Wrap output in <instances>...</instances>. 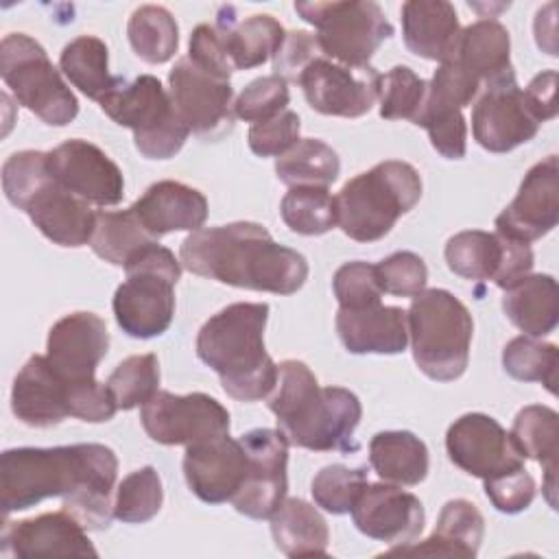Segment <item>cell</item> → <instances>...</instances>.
<instances>
[{
    "label": "cell",
    "instance_id": "21",
    "mask_svg": "<svg viewBox=\"0 0 559 559\" xmlns=\"http://www.w3.org/2000/svg\"><path fill=\"white\" fill-rule=\"evenodd\" d=\"M109 349L105 321L94 312H70L48 332L46 358L70 386L98 382L96 367Z\"/></svg>",
    "mask_w": 559,
    "mask_h": 559
},
{
    "label": "cell",
    "instance_id": "35",
    "mask_svg": "<svg viewBox=\"0 0 559 559\" xmlns=\"http://www.w3.org/2000/svg\"><path fill=\"white\" fill-rule=\"evenodd\" d=\"M371 469L391 485L413 487L428 476L430 456L426 443L408 430H384L369 441Z\"/></svg>",
    "mask_w": 559,
    "mask_h": 559
},
{
    "label": "cell",
    "instance_id": "7",
    "mask_svg": "<svg viewBox=\"0 0 559 559\" xmlns=\"http://www.w3.org/2000/svg\"><path fill=\"white\" fill-rule=\"evenodd\" d=\"M413 360L437 382L459 380L469 362L474 321L465 304L445 288H428L413 297L406 312Z\"/></svg>",
    "mask_w": 559,
    "mask_h": 559
},
{
    "label": "cell",
    "instance_id": "32",
    "mask_svg": "<svg viewBox=\"0 0 559 559\" xmlns=\"http://www.w3.org/2000/svg\"><path fill=\"white\" fill-rule=\"evenodd\" d=\"M511 443L522 459H533L544 469V496L557 509V452H559V415L550 406H524L511 426Z\"/></svg>",
    "mask_w": 559,
    "mask_h": 559
},
{
    "label": "cell",
    "instance_id": "40",
    "mask_svg": "<svg viewBox=\"0 0 559 559\" xmlns=\"http://www.w3.org/2000/svg\"><path fill=\"white\" fill-rule=\"evenodd\" d=\"M280 214L299 236H321L336 227V201L323 186H293L280 203Z\"/></svg>",
    "mask_w": 559,
    "mask_h": 559
},
{
    "label": "cell",
    "instance_id": "5",
    "mask_svg": "<svg viewBox=\"0 0 559 559\" xmlns=\"http://www.w3.org/2000/svg\"><path fill=\"white\" fill-rule=\"evenodd\" d=\"M2 190L7 201L22 210L55 245H90L96 212L52 177L46 153L17 151L7 157L2 164Z\"/></svg>",
    "mask_w": 559,
    "mask_h": 559
},
{
    "label": "cell",
    "instance_id": "4",
    "mask_svg": "<svg viewBox=\"0 0 559 559\" xmlns=\"http://www.w3.org/2000/svg\"><path fill=\"white\" fill-rule=\"evenodd\" d=\"M266 319L269 304L238 301L212 314L197 334V356L238 402L269 397L277 382V365L264 349Z\"/></svg>",
    "mask_w": 559,
    "mask_h": 559
},
{
    "label": "cell",
    "instance_id": "17",
    "mask_svg": "<svg viewBox=\"0 0 559 559\" xmlns=\"http://www.w3.org/2000/svg\"><path fill=\"white\" fill-rule=\"evenodd\" d=\"M542 120L533 111L515 76L496 81L480 90L472 109L474 140L489 153H509L531 142Z\"/></svg>",
    "mask_w": 559,
    "mask_h": 559
},
{
    "label": "cell",
    "instance_id": "46",
    "mask_svg": "<svg viewBox=\"0 0 559 559\" xmlns=\"http://www.w3.org/2000/svg\"><path fill=\"white\" fill-rule=\"evenodd\" d=\"M290 92L288 83L277 76H260L253 79L234 100V116L245 122H262L288 109Z\"/></svg>",
    "mask_w": 559,
    "mask_h": 559
},
{
    "label": "cell",
    "instance_id": "9",
    "mask_svg": "<svg viewBox=\"0 0 559 559\" xmlns=\"http://www.w3.org/2000/svg\"><path fill=\"white\" fill-rule=\"evenodd\" d=\"M98 105L116 124L133 131V144L146 159L177 155L190 135L168 90L153 74L133 81L118 76L116 87Z\"/></svg>",
    "mask_w": 559,
    "mask_h": 559
},
{
    "label": "cell",
    "instance_id": "30",
    "mask_svg": "<svg viewBox=\"0 0 559 559\" xmlns=\"http://www.w3.org/2000/svg\"><path fill=\"white\" fill-rule=\"evenodd\" d=\"M234 13V7H221L214 24L231 68L249 70L273 59L284 44V26L269 13H255L245 20Z\"/></svg>",
    "mask_w": 559,
    "mask_h": 559
},
{
    "label": "cell",
    "instance_id": "25",
    "mask_svg": "<svg viewBox=\"0 0 559 559\" xmlns=\"http://www.w3.org/2000/svg\"><path fill=\"white\" fill-rule=\"evenodd\" d=\"M70 400L72 386L52 369L46 356H31L13 380L11 411L31 428H52L72 417Z\"/></svg>",
    "mask_w": 559,
    "mask_h": 559
},
{
    "label": "cell",
    "instance_id": "43",
    "mask_svg": "<svg viewBox=\"0 0 559 559\" xmlns=\"http://www.w3.org/2000/svg\"><path fill=\"white\" fill-rule=\"evenodd\" d=\"M118 411L144 406L159 391V362L155 354L124 358L107 378Z\"/></svg>",
    "mask_w": 559,
    "mask_h": 559
},
{
    "label": "cell",
    "instance_id": "52",
    "mask_svg": "<svg viewBox=\"0 0 559 559\" xmlns=\"http://www.w3.org/2000/svg\"><path fill=\"white\" fill-rule=\"evenodd\" d=\"M188 59L192 63H197L199 68L221 76V79H229L234 68L229 63V57L223 48V41L216 33L214 26L210 24H199L192 35H190V50H188Z\"/></svg>",
    "mask_w": 559,
    "mask_h": 559
},
{
    "label": "cell",
    "instance_id": "27",
    "mask_svg": "<svg viewBox=\"0 0 559 559\" xmlns=\"http://www.w3.org/2000/svg\"><path fill=\"white\" fill-rule=\"evenodd\" d=\"M336 334L349 354H402L408 345L406 312L397 306L369 304L338 308Z\"/></svg>",
    "mask_w": 559,
    "mask_h": 559
},
{
    "label": "cell",
    "instance_id": "15",
    "mask_svg": "<svg viewBox=\"0 0 559 559\" xmlns=\"http://www.w3.org/2000/svg\"><path fill=\"white\" fill-rule=\"evenodd\" d=\"M247 452V474L231 498L238 513L251 520H269L288 489V441L280 430L255 428L240 437Z\"/></svg>",
    "mask_w": 559,
    "mask_h": 559
},
{
    "label": "cell",
    "instance_id": "11",
    "mask_svg": "<svg viewBox=\"0 0 559 559\" xmlns=\"http://www.w3.org/2000/svg\"><path fill=\"white\" fill-rule=\"evenodd\" d=\"M295 11L317 28L321 55L343 66H369L380 44L393 35L382 7L371 0L295 2Z\"/></svg>",
    "mask_w": 559,
    "mask_h": 559
},
{
    "label": "cell",
    "instance_id": "37",
    "mask_svg": "<svg viewBox=\"0 0 559 559\" xmlns=\"http://www.w3.org/2000/svg\"><path fill=\"white\" fill-rule=\"evenodd\" d=\"M341 159L336 151L317 138L299 140L275 159V175L286 186H323L338 179Z\"/></svg>",
    "mask_w": 559,
    "mask_h": 559
},
{
    "label": "cell",
    "instance_id": "12",
    "mask_svg": "<svg viewBox=\"0 0 559 559\" xmlns=\"http://www.w3.org/2000/svg\"><path fill=\"white\" fill-rule=\"evenodd\" d=\"M443 255L454 275L474 282L491 280L502 290L515 286L533 271L531 245L498 231H459L448 240Z\"/></svg>",
    "mask_w": 559,
    "mask_h": 559
},
{
    "label": "cell",
    "instance_id": "42",
    "mask_svg": "<svg viewBox=\"0 0 559 559\" xmlns=\"http://www.w3.org/2000/svg\"><path fill=\"white\" fill-rule=\"evenodd\" d=\"M164 502L162 478L153 465H144L116 487L114 518L124 524H144L153 520Z\"/></svg>",
    "mask_w": 559,
    "mask_h": 559
},
{
    "label": "cell",
    "instance_id": "38",
    "mask_svg": "<svg viewBox=\"0 0 559 559\" xmlns=\"http://www.w3.org/2000/svg\"><path fill=\"white\" fill-rule=\"evenodd\" d=\"M127 37L142 61L159 66L175 57L179 26L168 9L159 4H142L129 17Z\"/></svg>",
    "mask_w": 559,
    "mask_h": 559
},
{
    "label": "cell",
    "instance_id": "3",
    "mask_svg": "<svg viewBox=\"0 0 559 559\" xmlns=\"http://www.w3.org/2000/svg\"><path fill=\"white\" fill-rule=\"evenodd\" d=\"M266 404L288 445L312 452L358 450L354 439L362 417L358 395L343 386H321L306 362L284 360L277 365V382Z\"/></svg>",
    "mask_w": 559,
    "mask_h": 559
},
{
    "label": "cell",
    "instance_id": "16",
    "mask_svg": "<svg viewBox=\"0 0 559 559\" xmlns=\"http://www.w3.org/2000/svg\"><path fill=\"white\" fill-rule=\"evenodd\" d=\"M382 74L373 66H343L328 57H317L299 76L306 103L338 118L365 116L380 96Z\"/></svg>",
    "mask_w": 559,
    "mask_h": 559
},
{
    "label": "cell",
    "instance_id": "23",
    "mask_svg": "<svg viewBox=\"0 0 559 559\" xmlns=\"http://www.w3.org/2000/svg\"><path fill=\"white\" fill-rule=\"evenodd\" d=\"M2 557H98L85 526L66 509L9 522L0 533Z\"/></svg>",
    "mask_w": 559,
    "mask_h": 559
},
{
    "label": "cell",
    "instance_id": "49",
    "mask_svg": "<svg viewBox=\"0 0 559 559\" xmlns=\"http://www.w3.org/2000/svg\"><path fill=\"white\" fill-rule=\"evenodd\" d=\"M299 131H301L299 116L286 109L269 120L253 122L249 127L247 142L258 157H280L299 142Z\"/></svg>",
    "mask_w": 559,
    "mask_h": 559
},
{
    "label": "cell",
    "instance_id": "36",
    "mask_svg": "<svg viewBox=\"0 0 559 559\" xmlns=\"http://www.w3.org/2000/svg\"><path fill=\"white\" fill-rule=\"evenodd\" d=\"M59 68L81 94L96 103L118 83V76L109 72V50L96 35H79L68 41L61 50Z\"/></svg>",
    "mask_w": 559,
    "mask_h": 559
},
{
    "label": "cell",
    "instance_id": "31",
    "mask_svg": "<svg viewBox=\"0 0 559 559\" xmlns=\"http://www.w3.org/2000/svg\"><path fill=\"white\" fill-rule=\"evenodd\" d=\"M456 61L480 87L515 76L511 66V37L498 20H478L461 28L454 55ZM448 59V61H450Z\"/></svg>",
    "mask_w": 559,
    "mask_h": 559
},
{
    "label": "cell",
    "instance_id": "26",
    "mask_svg": "<svg viewBox=\"0 0 559 559\" xmlns=\"http://www.w3.org/2000/svg\"><path fill=\"white\" fill-rule=\"evenodd\" d=\"M131 212L155 240L170 231H197L207 218V199L197 188L164 179L151 183Z\"/></svg>",
    "mask_w": 559,
    "mask_h": 559
},
{
    "label": "cell",
    "instance_id": "6",
    "mask_svg": "<svg viewBox=\"0 0 559 559\" xmlns=\"http://www.w3.org/2000/svg\"><path fill=\"white\" fill-rule=\"evenodd\" d=\"M421 199V177L400 159H386L349 179L336 201V225L356 242L384 238Z\"/></svg>",
    "mask_w": 559,
    "mask_h": 559
},
{
    "label": "cell",
    "instance_id": "34",
    "mask_svg": "<svg viewBox=\"0 0 559 559\" xmlns=\"http://www.w3.org/2000/svg\"><path fill=\"white\" fill-rule=\"evenodd\" d=\"M271 535L286 557H325L330 531L317 507L301 498H284L269 518Z\"/></svg>",
    "mask_w": 559,
    "mask_h": 559
},
{
    "label": "cell",
    "instance_id": "45",
    "mask_svg": "<svg viewBox=\"0 0 559 559\" xmlns=\"http://www.w3.org/2000/svg\"><path fill=\"white\" fill-rule=\"evenodd\" d=\"M428 83L417 76L408 66L391 68L380 81V116L384 120H411L415 124Z\"/></svg>",
    "mask_w": 559,
    "mask_h": 559
},
{
    "label": "cell",
    "instance_id": "24",
    "mask_svg": "<svg viewBox=\"0 0 559 559\" xmlns=\"http://www.w3.org/2000/svg\"><path fill=\"white\" fill-rule=\"evenodd\" d=\"M247 474V452L229 435L203 439L186 448L183 476L190 491L207 504L231 502Z\"/></svg>",
    "mask_w": 559,
    "mask_h": 559
},
{
    "label": "cell",
    "instance_id": "39",
    "mask_svg": "<svg viewBox=\"0 0 559 559\" xmlns=\"http://www.w3.org/2000/svg\"><path fill=\"white\" fill-rule=\"evenodd\" d=\"M151 242H155V238L146 234L131 207L118 212H96L90 247L100 260L114 266H124L142 247Z\"/></svg>",
    "mask_w": 559,
    "mask_h": 559
},
{
    "label": "cell",
    "instance_id": "53",
    "mask_svg": "<svg viewBox=\"0 0 559 559\" xmlns=\"http://www.w3.org/2000/svg\"><path fill=\"white\" fill-rule=\"evenodd\" d=\"M524 94L542 122L557 116V72L544 70L524 87Z\"/></svg>",
    "mask_w": 559,
    "mask_h": 559
},
{
    "label": "cell",
    "instance_id": "2",
    "mask_svg": "<svg viewBox=\"0 0 559 559\" xmlns=\"http://www.w3.org/2000/svg\"><path fill=\"white\" fill-rule=\"evenodd\" d=\"M179 262L194 275L275 295H293L308 280L306 258L251 221L190 231L179 247Z\"/></svg>",
    "mask_w": 559,
    "mask_h": 559
},
{
    "label": "cell",
    "instance_id": "44",
    "mask_svg": "<svg viewBox=\"0 0 559 559\" xmlns=\"http://www.w3.org/2000/svg\"><path fill=\"white\" fill-rule=\"evenodd\" d=\"M365 467H347L341 463L321 467L310 485L314 504L332 515L349 513L360 491L367 487Z\"/></svg>",
    "mask_w": 559,
    "mask_h": 559
},
{
    "label": "cell",
    "instance_id": "22",
    "mask_svg": "<svg viewBox=\"0 0 559 559\" xmlns=\"http://www.w3.org/2000/svg\"><path fill=\"white\" fill-rule=\"evenodd\" d=\"M349 513L362 535L391 546L415 542L426 524L421 500L391 483H367Z\"/></svg>",
    "mask_w": 559,
    "mask_h": 559
},
{
    "label": "cell",
    "instance_id": "28",
    "mask_svg": "<svg viewBox=\"0 0 559 559\" xmlns=\"http://www.w3.org/2000/svg\"><path fill=\"white\" fill-rule=\"evenodd\" d=\"M485 537V518L474 502L448 500L439 513L430 537L393 546L384 555H437V557H476Z\"/></svg>",
    "mask_w": 559,
    "mask_h": 559
},
{
    "label": "cell",
    "instance_id": "20",
    "mask_svg": "<svg viewBox=\"0 0 559 559\" xmlns=\"http://www.w3.org/2000/svg\"><path fill=\"white\" fill-rule=\"evenodd\" d=\"M559 218V162L548 155L522 179L515 199L496 216V231L531 245L557 227Z\"/></svg>",
    "mask_w": 559,
    "mask_h": 559
},
{
    "label": "cell",
    "instance_id": "1",
    "mask_svg": "<svg viewBox=\"0 0 559 559\" xmlns=\"http://www.w3.org/2000/svg\"><path fill=\"white\" fill-rule=\"evenodd\" d=\"M116 478V452L103 443L4 450L0 509L9 518L46 498H61V507L87 531H103L114 518Z\"/></svg>",
    "mask_w": 559,
    "mask_h": 559
},
{
    "label": "cell",
    "instance_id": "8",
    "mask_svg": "<svg viewBox=\"0 0 559 559\" xmlns=\"http://www.w3.org/2000/svg\"><path fill=\"white\" fill-rule=\"evenodd\" d=\"M122 269L127 280L116 288L111 301L116 323L133 338L164 334L175 314V284L181 277V262L155 240Z\"/></svg>",
    "mask_w": 559,
    "mask_h": 559
},
{
    "label": "cell",
    "instance_id": "14",
    "mask_svg": "<svg viewBox=\"0 0 559 559\" xmlns=\"http://www.w3.org/2000/svg\"><path fill=\"white\" fill-rule=\"evenodd\" d=\"M168 94L194 135L218 140L234 129V90L229 79H221L181 57L168 72Z\"/></svg>",
    "mask_w": 559,
    "mask_h": 559
},
{
    "label": "cell",
    "instance_id": "47",
    "mask_svg": "<svg viewBox=\"0 0 559 559\" xmlns=\"http://www.w3.org/2000/svg\"><path fill=\"white\" fill-rule=\"evenodd\" d=\"M380 290L395 297H417L426 290V262L413 251H395L376 264Z\"/></svg>",
    "mask_w": 559,
    "mask_h": 559
},
{
    "label": "cell",
    "instance_id": "18",
    "mask_svg": "<svg viewBox=\"0 0 559 559\" xmlns=\"http://www.w3.org/2000/svg\"><path fill=\"white\" fill-rule=\"evenodd\" d=\"M46 159L52 177L85 203L109 207L122 201V170L96 144L72 138L48 151Z\"/></svg>",
    "mask_w": 559,
    "mask_h": 559
},
{
    "label": "cell",
    "instance_id": "51",
    "mask_svg": "<svg viewBox=\"0 0 559 559\" xmlns=\"http://www.w3.org/2000/svg\"><path fill=\"white\" fill-rule=\"evenodd\" d=\"M321 57L317 37L308 31H290L284 37V44L273 57V74L282 76L286 83L293 81L297 83L301 72L317 59Z\"/></svg>",
    "mask_w": 559,
    "mask_h": 559
},
{
    "label": "cell",
    "instance_id": "13",
    "mask_svg": "<svg viewBox=\"0 0 559 559\" xmlns=\"http://www.w3.org/2000/svg\"><path fill=\"white\" fill-rule=\"evenodd\" d=\"M144 432L162 445H192L229 435L227 408L207 393L157 391L140 411Z\"/></svg>",
    "mask_w": 559,
    "mask_h": 559
},
{
    "label": "cell",
    "instance_id": "10",
    "mask_svg": "<svg viewBox=\"0 0 559 559\" xmlns=\"http://www.w3.org/2000/svg\"><path fill=\"white\" fill-rule=\"evenodd\" d=\"M0 76L15 100L50 127H66L79 114V100L44 46L26 33H9L0 44Z\"/></svg>",
    "mask_w": 559,
    "mask_h": 559
},
{
    "label": "cell",
    "instance_id": "29",
    "mask_svg": "<svg viewBox=\"0 0 559 559\" xmlns=\"http://www.w3.org/2000/svg\"><path fill=\"white\" fill-rule=\"evenodd\" d=\"M406 48L428 61H448L454 55L461 24L445 0H408L400 9Z\"/></svg>",
    "mask_w": 559,
    "mask_h": 559
},
{
    "label": "cell",
    "instance_id": "48",
    "mask_svg": "<svg viewBox=\"0 0 559 559\" xmlns=\"http://www.w3.org/2000/svg\"><path fill=\"white\" fill-rule=\"evenodd\" d=\"M332 288H334L338 308H360V306L378 304L382 297V290L376 277V264H369L362 260L338 266L332 280Z\"/></svg>",
    "mask_w": 559,
    "mask_h": 559
},
{
    "label": "cell",
    "instance_id": "19",
    "mask_svg": "<svg viewBox=\"0 0 559 559\" xmlns=\"http://www.w3.org/2000/svg\"><path fill=\"white\" fill-rule=\"evenodd\" d=\"M445 450L459 469L480 480L524 465L509 432L485 413H467L454 419L445 432Z\"/></svg>",
    "mask_w": 559,
    "mask_h": 559
},
{
    "label": "cell",
    "instance_id": "50",
    "mask_svg": "<svg viewBox=\"0 0 559 559\" xmlns=\"http://www.w3.org/2000/svg\"><path fill=\"white\" fill-rule=\"evenodd\" d=\"M483 483H485V493L489 502L500 513H509V515L520 513L528 509L535 498V480L524 465L502 472L498 476H491Z\"/></svg>",
    "mask_w": 559,
    "mask_h": 559
},
{
    "label": "cell",
    "instance_id": "41",
    "mask_svg": "<svg viewBox=\"0 0 559 559\" xmlns=\"http://www.w3.org/2000/svg\"><path fill=\"white\" fill-rule=\"evenodd\" d=\"M559 349L555 343H542L533 336H515L502 349L504 371L520 382H539L552 395L557 393Z\"/></svg>",
    "mask_w": 559,
    "mask_h": 559
},
{
    "label": "cell",
    "instance_id": "33",
    "mask_svg": "<svg viewBox=\"0 0 559 559\" xmlns=\"http://www.w3.org/2000/svg\"><path fill=\"white\" fill-rule=\"evenodd\" d=\"M502 310L507 319L526 336L542 338L557 328L559 290L552 275H526L504 290Z\"/></svg>",
    "mask_w": 559,
    "mask_h": 559
}]
</instances>
